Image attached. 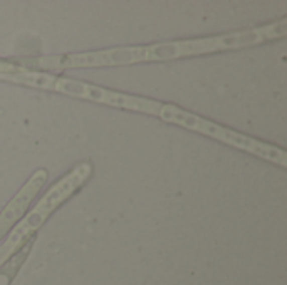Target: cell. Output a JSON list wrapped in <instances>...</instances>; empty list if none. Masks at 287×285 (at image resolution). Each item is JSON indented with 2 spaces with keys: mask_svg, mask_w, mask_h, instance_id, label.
Returning <instances> with one entry per match:
<instances>
[{
  "mask_svg": "<svg viewBox=\"0 0 287 285\" xmlns=\"http://www.w3.org/2000/svg\"><path fill=\"white\" fill-rule=\"evenodd\" d=\"M287 36V19L265 26L244 29V31L218 34V36L183 39V41H170L145 44V46L114 47L94 52L62 54V56H46L34 59H21L17 64L31 69V71H66V69H91V67H118L131 66L138 62H160L175 61L182 57L207 56L215 52H227L232 49L254 47L267 44Z\"/></svg>",
  "mask_w": 287,
  "mask_h": 285,
  "instance_id": "6da1fadb",
  "label": "cell"
},
{
  "mask_svg": "<svg viewBox=\"0 0 287 285\" xmlns=\"http://www.w3.org/2000/svg\"><path fill=\"white\" fill-rule=\"evenodd\" d=\"M92 175H94V165L91 160H84L77 163L74 168H71L66 175H62L57 181H54L51 188L36 203V206L24 215V218L12 228L6 242L0 243V267L14 253L19 252L29 240L36 238L37 232L54 215V211L59 210L76 193H79L89 183Z\"/></svg>",
  "mask_w": 287,
  "mask_h": 285,
  "instance_id": "7a4b0ae2",
  "label": "cell"
},
{
  "mask_svg": "<svg viewBox=\"0 0 287 285\" xmlns=\"http://www.w3.org/2000/svg\"><path fill=\"white\" fill-rule=\"evenodd\" d=\"M0 81L16 82V84L29 86V87H39V89H44V91L59 92V94L77 97V99H87L92 102H99V104H104V106L143 112V114H150V116H158L163 106V102L150 99V97L124 94V92L111 91V89H106V87L91 84V82L69 79V77H61V76H52L49 72L31 71V69H27L26 72H21V74L0 76Z\"/></svg>",
  "mask_w": 287,
  "mask_h": 285,
  "instance_id": "3957f363",
  "label": "cell"
},
{
  "mask_svg": "<svg viewBox=\"0 0 287 285\" xmlns=\"http://www.w3.org/2000/svg\"><path fill=\"white\" fill-rule=\"evenodd\" d=\"M158 117L168 124H177L182 126L185 129L193 131L197 134L207 136L210 139L220 141L223 145L232 146L235 150H240L244 153H249L252 156H257L260 160H265L269 163L279 166V168L285 170L287 168V153L285 150L279 148L275 145L265 143L257 137L247 136L244 132H238L235 129H230L227 126H222L218 122H213L210 119L195 114V112H190L183 107H178L175 104H165L162 106Z\"/></svg>",
  "mask_w": 287,
  "mask_h": 285,
  "instance_id": "277c9868",
  "label": "cell"
},
{
  "mask_svg": "<svg viewBox=\"0 0 287 285\" xmlns=\"http://www.w3.org/2000/svg\"><path fill=\"white\" fill-rule=\"evenodd\" d=\"M47 180H49V171L44 168L36 170L22 185V188L12 196V200L4 206V210L0 211V242L24 218L29 206L39 195V191L44 188V185L47 183Z\"/></svg>",
  "mask_w": 287,
  "mask_h": 285,
  "instance_id": "5b68a950",
  "label": "cell"
}]
</instances>
